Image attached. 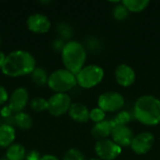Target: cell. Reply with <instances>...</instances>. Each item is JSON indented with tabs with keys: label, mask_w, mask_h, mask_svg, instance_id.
<instances>
[{
	"label": "cell",
	"mask_w": 160,
	"mask_h": 160,
	"mask_svg": "<svg viewBox=\"0 0 160 160\" xmlns=\"http://www.w3.org/2000/svg\"><path fill=\"white\" fill-rule=\"evenodd\" d=\"M30 108L36 112L48 111V99H45L41 97L35 98L30 101Z\"/></svg>",
	"instance_id": "obj_21"
},
{
	"label": "cell",
	"mask_w": 160,
	"mask_h": 160,
	"mask_svg": "<svg viewBox=\"0 0 160 160\" xmlns=\"http://www.w3.org/2000/svg\"><path fill=\"white\" fill-rule=\"evenodd\" d=\"M89 160H101L100 158H91V159Z\"/></svg>",
	"instance_id": "obj_32"
},
{
	"label": "cell",
	"mask_w": 160,
	"mask_h": 160,
	"mask_svg": "<svg viewBox=\"0 0 160 160\" xmlns=\"http://www.w3.org/2000/svg\"><path fill=\"white\" fill-rule=\"evenodd\" d=\"M128 13H129V11L122 4V2H120L117 6H115L113 8V11H112V15H113L114 19L118 20V21H123V20L127 19L128 17Z\"/></svg>",
	"instance_id": "obj_22"
},
{
	"label": "cell",
	"mask_w": 160,
	"mask_h": 160,
	"mask_svg": "<svg viewBox=\"0 0 160 160\" xmlns=\"http://www.w3.org/2000/svg\"><path fill=\"white\" fill-rule=\"evenodd\" d=\"M26 150L20 143H13L6 151V158L8 160H25Z\"/></svg>",
	"instance_id": "obj_17"
},
{
	"label": "cell",
	"mask_w": 160,
	"mask_h": 160,
	"mask_svg": "<svg viewBox=\"0 0 160 160\" xmlns=\"http://www.w3.org/2000/svg\"><path fill=\"white\" fill-rule=\"evenodd\" d=\"M114 77L117 83L123 87H129L136 81L135 70L127 64H121L116 68Z\"/></svg>",
	"instance_id": "obj_12"
},
{
	"label": "cell",
	"mask_w": 160,
	"mask_h": 160,
	"mask_svg": "<svg viewBox=\"0 0 160 160\" xmlns=\"http://www.w3.org/2000/svg\"><path fill=\"white\" fill-rule=\"evenodd\" d=\"M90 120L93 121L95 124L100 123L102 121L105 120L106 117V112L104 111H102L100 108H94L93 110L90 111V114H89Z\"/></svg>",
	"instance_id": "obj_24"
},
{
	"label": "cell",
	"mask_w": 160,
	"mask_h": 160,
	"mask_svg": "<svg viewBox=\"0 0 160 160\" xmlns=\"http://www.w3.org/2000/svg\"><path fill=\"white\" fill-rule=\"evenodd\" d=\"M116 125L114 124L113 120H104L100 123L95 124L91 131L92 136L98 141L106 140L112 135V129Z\"/></svg>",
	"instance_id": "obj_14"
},
{
	"label": "cell",
	"mask_w": 160,
	"mask_h": 160,
	"mask_svg": "<svg viewBox=\"0 0 160 160\" xmlns=\"http://www.w3.org/2000/svg\"><path fill=\"white\" fill-rule=\"evenodd\" d=\"M68 113L72 120L78 123H86L90 120V111L85 105L79 102L72 103Z\"/></svg>",
	"instance_id": "obj_15"
},
{
	"label": "cell",
	"mask_w": 160,
	"mask_h": 160,
	"mask_svg": "<svg viewBox=\"0 0 160 160\" xmlns=\"http://www.w3.org/2000/svg\"><path fill=\"white\" fill-rule=\"evenodd\" d=\"M16 131L13 126L2 124L0 127V148H8L14 143Z\"/></svg>",
	"instance_id": "obj_16"
},
{
	"label": "cell",
	"mask_w": 160,
	"mask_h": 160,
	"mask_svg": "<svg viewBox=\"0 0 160 160\" xmlns=\"http://www.w3.org/2000/svg\"><path fill=\"white\" fill-rule=\"evenodd\" d=\"M112 140L120 147H128L131 145L134 138L133 131L128 126L116 125L112 132Z\"/></svg>",
	"instance_id": "obj_13"
},
{
	"label": "cell",
	"mask_w": 160,
	"mask_h": 160,
	"mask_svg": "<svg viewBox=\"0 0 160 160\" xmlns=\"http://www.w3.org/2000/svg\"><path fill=\"white\" fill-rule=\"evenodd\" d=\"M155 142V137L153 133L149 131H143L134 136L131 142V149L137 155H145L153 147Z\"/></svg>",
	"instance_id": "obj_9"
},
{
	"label": "cell",
	"mask_w": 160,
	"mask_h": 160,
	"mask_svg": "<svg viewBox=\"0 0 160 160\" xmlns=\"http://www.w3.org/2000/svg\"><path fill=\"white\" fill-rule=\"evenodd\" d=\"M29 101V93L25 87H18L16 88L8 98V105L15 113L22 112Z\"/></svg>",
	"instance_id": "obj_11"
},
{
	"label": "cell",
	"mask_w": 160,
	"mask_h": 160,
	"mask_svg": "<svg viewBox=\"0 0 160 160\" xmlns=\"http://www.w3.org/2000/svg\"><path fill=\"white\" fill-rule=\"evenodd\" d=\"M135 118L145 126H157L160 123V99L145 95L138 98L134 105Z\"/></svg>",
	"instance_id": "obj_2"
},
{
	"label": "cell",
	"mask_w": 160,
	"mask_h": 160,
	"mask_svg": "<svg viewBox=\"0 0 160 160\" xmlns=\"http://www.w3.org/2000/svg\"><path fill=\"white\" fill-rule=\"evenodd\" d=\"M0 160H8L6 158H0Z\"/></svg>",
	"instance_id": "obj_33"
},
{
	"label": "cell",
	"mask_w": 160,
	"mask_h": 160,
	"mask_svg": "<svg viewBox=\"0 0 160 160\" xmlns=\"http://www.w3.org/2000/svg\"><path fill=\"white\" fill-rule=\"evenodd\" d=\"M131 120V116L130 113L126 111H120L116 116L113 119V122L115 125H119V126H127Z\"/></svg>",
	"instance_id": "obj_23"
},
{
	"label": "cell",
	"mask_w": 160,
	"mask_h": 160,
	"mask_svg": "<svg viewBox=\"0 0 160 160\" xmlns=\"http://www.w3.org/2000/svg\"><path fill=\"white\" fill-rule=\"evenodd\" d=\"M14 112H12V110L9 108L8 105H4L2 108H1V111H0V115L2 118H4L6 121L8 120L9 118H11L14 114Z\"/></svg>",
	"instance_id": "obj_26"
},
{
	"label": "cell",
	"mask_w": 160,
	"mask_h": 160,
	"mask_svg": "<svg viewBox=\"0 0 160 160\" xmlns=\"http://www.w3.org/2000/svg\"><path fill=\"white\" fill-rule=\"evenodd\" d=\"M40 160H59V158L56 157V156H53V155H50V154H47V155H44L40 158Z\"/></svg>",
	"instance_id": "obj_29"
},
{
	"label": "cell",
	"mask_w": 160,
	"mask_h": 160,
	"mask_svg": "<svg viewBox=\"0 0 160 160\" xmlns=\"http://www.w3.org/2000/svg\"><path fill=\"white\" fill-rule=\"evenodd\" d=\"M40 158L41 157L38 152H37L36 150H32L28 154H26L25 160H40Z\"/></svg>",
	"instance_id": "obj_28"
},
{
	"label": "cell",
	"mask_w": 160,
	"mask_h": 160,
	"mask_svg": "<svg viewBox=\"0 0 160 160\" xmlns=\"http://www.w3.org/2000/svg\"><path fill=\"white\" fill-rule=\"evenodd\" d=\"M122 4L129 12H141L148 7L150 2L148 0H124Z\"/></svg>",
	"instance_id": "obj_20"
},
{
	"label": "cell",
	"mask_w": 160,
	"mask_h": 160,
	"mask_svg": "<svg viewBox=\"0 0 160 160\" xmlns=\"http://www.w3.org/2000/svg\"><path fill=\"white\" fill-rule=\"evenodd\" d=\"M49 88L54 93H68L77 85L76 75L66 68H59L49 75Z\"/></svg>",
	"instance_id": "obj_4"
},
{
	"label": "cell",
	"mask_w": 160,
	"mask_h": 160,
	"mask_svg": "<svg viewBox=\"0 0 160 160\" xmlns=\"http://www.w3.org/2000/svg\"><path fill=\"white\" fill-rule=\"evenodd\" d=\"M0 46H1V35H0Z\"/></svg>",
	"instance_id": "obj_34"
},
{
	"label": "cell",
	"mask_w": 160,
	"mask_h": 160,
	"mask_svg": "<svg viewBox=\"0 0 160 160\" xmlns=\"http://www.w3.org/2000/svg\"><path fill=\"white\" fill-rule=\"evenodd\" d=\"M36 68V59L31 52L16 50L7 54L1 71L8 77L18 78L31 74Z\"/></svg>",
	"instance_id": "obj_1"
},
{
	"label": "cell",
	"mask_w": 160,
	"mask_h": 160,
	"mask_svg": "<svg viewBox=\"0 0 160 160\" xmlns=\"http://www.w3.org/2000/svg\"><path fill=\"white\" fill-rule=\"evenodd\" d=\"M30 75L32 82L38 86H44L48 83L49 75L47 74L46 70L42 68L37 67Z\"/></svg>",
	"instance_id": "obj_19"
},
{
	"label": "cell",
	"mask_w": 160,
	"mask_h": 160,
	"mask_svg": "<svg viewBox=\"0 0 160 160\" xmlns=\"http://www.w3.org/2000/svg\"><path fill=\"white\" fill-rule=\"evenodd\" d=\"M95 152L101 160H114L122 153V147L112 140L106 139L98 141L95 145Z\"/></svg>",
	"instance_id": "obj_8"
},
{
	"label": "cell",
	"mask_w": 160,
	"mask_h": 160,
	"mask_svg": "<svg viewBox=\"0 0 160 160\" xmlns=\"http://www.w3.org/2000/svg\"><path fill=\"white\" fill-rule=\"evenodd\" d=\"M33 121L31 116L26 112H19L13 115V127H17L20 129L27 130L32 128Z\"/></svg>",
	"instance_id": "obj_18"
},
{
	"label": "cell",
	"mask_w": 160,
	"mask_h": 160,
	"mask_svg": "<svg viewBox=\"0 0 160 160\" xmlns=\"http://www.w3.org/2000/svg\"><path fill=\"white\" fill-rule=\"evenodd\" d=\"M64 45H65V44H64L61 40H55V41L53 42V46L56 47V49H60L61 51H62Z\"/></svg>",
	"instance_id": "obj_30"
},
{
	"label": "cell",
	"mask_w": 160,
	"mask_h": 160,
	"mask_svg": "<svg viewBox=\"0 0 160 160\" xmlns=\"http://www.w3.org/2000/svg\"><path fill=\"white\" fill-rule=\"evenodd\" d=\"M63 160H85V158L80 150L71 148L67 151Z\"/></svg>",
	"instance_id": "obj_25"
},
{
	"label": "cell",
	"mask_w": 160,
	"mask_h": 160,
	"mask_svg": "<svg viewBox=\"0 0 160 160\" xmlns=\"http://www.w3.org/2000/svg\"><path fill=\"white\" fill-rule=\"evenodd\" d=\"M1 125H2V123H1V121H0V127H1Z\"/></svg>",
	"instance_id": "obj_35"
},
{
	"label": "cell",
	"mask_w": 160,
	"mask_h": 160,
	"mask_svg": "<svg viewBox=\"0 0 160 160\" xmlns=\"http://www.w3.org/2000/svg\"><path fill=\"white\" fill-rule=\"evenodd\" d=\"M104 78V70L98 65L84 66L77 74V84L82 88L90 89L99 84Z\"/></svg>",
	"instance_id": "obj_5"
},
{
	"label": "cell",
	"mask_w": 160,
	"mask_h": 160,
	"mask_svg": "<svg viewBox=\"0 0 160 160\" xmlns=\"http://www.w3.org/2000/svg\"><path fill=\"white\" fill-rule=\"evenodd\" d=\"M6 57H7V55H6L3 52L0 51V69L2 68V67H3V65H4V63H5Z\"/></svg>",
	"instance_id": "obj_31"
},
{
	"label": "cell",
	"mask_w": 160,
	"mask_h": 160,
	"mask_svg": "<svg viewBox=\"0 0 160 160\" xmlns=\"http://www.w3.org/2000/svg\"><path fill=\"white\" fill-rule=\"evenodd\" d=\"M71 98L66 93H54L48 99V112L55 117L68 112L71 106Z\"/></svg>",
	"instance_id": "obj_7"
},
{
	"label": "cell",
	"mask_w": 160,
	"mask_h": 160,
	"mask_svg": "<svg viewBox=\"0 0 160 160\" xmlns=\"http://www.w3.org/2000/svg\"><path fill=\"white\" fill-rule=\"evenodd\" d=\"M8 98H9V96H8L7 89L4 86L0 85V107L5 105L7 101H8Z\"/></svg>",
	"instance_id": "obj_27"
},
{
	"label": "cell",
	"mask_w": 160,
	"mask_h": 160,
	"mask_svg": "<svg viewBox=\"0 0 160 160\" xmlns=\"http://www.w3.org/2000/svg\"><path fill=\"white\" fill-rule=\"evenodd\" d=\"M125 105V98L122 94L114 91H108L101 94L98 99V106L105 112L120 111Z\"/></svg>",
	"instance_id": "obj_6"
},
{
	"label": "cell",
	"mask_w": 160,
	"mask_h": 160,
	"mask_svg": "<svg viewBox=\"0 0 160 160\" xmlns=\"http://www.w3.org/2000/svg\"><path fill=\"white\" fill-rule=\"evenodd\" d=\"M26 26L29 31L35 34H45L51 29L50 19L42 13H34L26 20Z\"/></svg>",
	"instance_id": "obj_10"
},
{
	"label": "cell",
	"mask_w": 160,
	"mask_h": 160,
	"mask_svg": "<svg viewBox=\"0 0 160 160\" xmlns=\"http://www.w3.org/2000/svg\"><path fill=\"white\" fill-rule=\"evenodd\" d=\"M86 56L85 48L76 40L65 43L61 51V58L65 68L75 75L84 67Z\"/></svg>",
	"instance_id": "obj_3"
}]
</instances>
